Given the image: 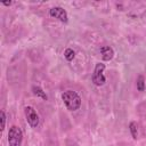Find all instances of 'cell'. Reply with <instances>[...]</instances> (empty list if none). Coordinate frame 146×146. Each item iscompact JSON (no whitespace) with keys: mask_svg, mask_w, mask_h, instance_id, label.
I'll list each match as a JSON object with an SVG mask.
<instances>
[{"mask_svg":"<svg viewBox=\"0 0 146 146\" xmlns=\"http://www.w3.org/2000/svg\"><path fill=\"white\" fill-rule=\"evenodd\" d=\"M62 99H63L64 104L66 105L67 110H70V111H76L81 105L80 96L75 91H72V90L64 91L62 95Z\"/></svg>","mask_w":146,"mask_h":146,"instance_id":"obj_1","label":"cell"},{"mask_svg":"<svg viewBox=\"0 0 146 146\" xmlns=\"http://www.w3.org/2000/svg\"><path fill=\"white\" fill-rule=\"evenodd\" d=\"M22 139H23L22 130L18 127L13 125L9 129V132H8V143H9V146H21Z\"/></svg>","mask_w":146,"mask_h":146,"instance_id":"obj_2","label":"cell"},{"mask_svg":"<svg viewBox=\"0 0 146 146\" xmlns=\"http://www.w3.org/2000/svg\"><path fill=\"white\" fill-rule=\"evenodd\" d=\"M104 70H105V65L103 63H98L96 64V67L94 70V74H92V82L96 86H103L106 81L105 76H104Z\"/></svg>","mask_w":146,"mask_h":146,"instance_id":"obj_3","label":"cell"},{"mask_svg":"<svg viewBox=\"0 0 146 146\" xmlns=\"http://www.w3.org/2000/svg\"><path fill=\"white\" fill-rule=\"evenodd\" d=\"M24 113H25V116H26V120H27L29 124L31 127L35 128L39 124V116H38L36 112L34 111V108L31 107V106H26L24 108Z\"/></svg>","mask_w":146,"mask_h":146,"instance_id":"obj_4","label":"cell"},{"mask_svg":"<svg viewBox=\"0 0 146 146\" xmlns=\"http://www.w3.org/2000/svg\"><path fill=\"white\" fill-rule=\"evenodd\" d=\"M49 14H50V16H52V17L59 19V21L63 22V23H66V22H67V13H66L63 8H60V7L51 8L50 11H49Z\"/></svg>","mask_w":146,"mask_h":146,"instance_id":"obj_5","label":"cell"},{"mask_svg":"<svg viewBox=\"0 0 146 146\" xmlns=\"http://www.w3.org/2000/svg\"><path fill=\"white\" fill-rule=\"evenodd\" d=\"M100 54H102V58L104 60H111L114 56V51L111 47L108 46H103L100 47Z\"/></svg>","mask_w":146,"mask_h":146,"instance_id":"obj_6","label":"cell"},{"mask_svg":"<svg viewBox=\"0 0 146 146\" xmlns=\"http://www.w3.org/2000/svg\"><path fill=\"white\" fill-rule=\"evenodd\" d=\"M32 90H33V94L35 95V96H38V97H40V98H42V99H44V100H47V95H46V92L40 88V87H38V86H34L33 88H32Z\"/></svg>","mask_w":146,"mask_h":146,"instance_id":"obj_7","label":"cell"},{"mask_svg":"<svg viewBox=\"0 0 146 146\" xmlns=\"http://www.w3.org/2000/svg\"><path fill=\"white\" fill-rule=\"evenodd\" d=\"M137 89L139 91H144V89H145V80H144L143 75H139L137 79Z\"/></svg>","mask_w":146,"mask_h":146,"instance_id":"obj_8","label":"cell"},{"mask_svg":"<svg viewBox=\"0 0 146 146\" xmlns=\"http://www.w3.org/2000/svg\"><path fill=\"white\" fill-rule=\"evenodd\" d=\"M129 128H130V131H131L132 138H133V139H136V138H137V123H136V122H130Z\"/></svg>","mask_w":146,"mask_h":146,"instance_id":"obj_9","label":"cell"},{"mask_svg":"<svg viewBox=\"0 0 146 146\" xmlns=\"http://www.w3.org/2000/svg\"><path fill=\"white\" fill-rule=\"evenodd\" d=\"M64 56H65V58L67 59V60H72L73 58H74V56H75V54H74V51L72 50V49H66L65 50V52H64Z\"/></svg>","mask_w":146,"mask_h":146,"instance_id":"obj_10","label":"cell"},{"mask_svg":"<svg viewBox=\"0 0 146 146\" xmlns=\"http://www.w3.org/2000/svg\"><path fill=\"white\" fill-rule=\"evenodd\" d=\"M0 117H1V130H3L5 129V124H6V115H5V112L3 111H1Z\"/></svg>","mask_w":146,"mask_h":146,"instance_id":"obj_11","label":"cell"},{"mask_svg":"<svg viewBox=\"0 0 146 146\" xmlns=\"http://www.w3.org/2000/svg\"><path fill=\"white\" fill-rule=\"evenodd\" d=\"M2 5H5V6H10V5H11V1H6V2H2Z\"/></svg>","mask_w":146,"mask_h":146,"instance_id":"obj_12","label":"cell"}]
</instances>
